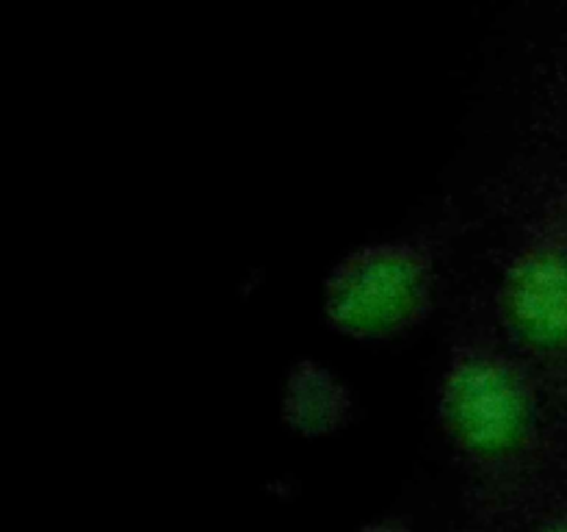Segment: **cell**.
I'll list each match as a JSON object with an SVG mask.
<instances>
[{"label":"cell","instance_id":"5","mask_svg":"<svg viewBox=\"0 0 567 532\" xmlns=\"http://www.w3.org/2000/svg\"><path fill=\"white\" fill-rule=\"evenodd\" d=\"M360 532H413L402 519H393V515H385V519L369 521Z\"/></svg>","mask_w":567,"mask_h":532},{"label":"cell","instance_id":"1","mask_svg":"<svg viewBox=\"0 0 567 532\" xmlns=\"http://www.w3.org/2000/svg\"><path fill=\"white\" fill-rule=\"evenodd\" d=\"M449 447L485 471L524 463L540 443L543 408L535 366L504 344L463 338L449 349L435 391Z\"/></svg>","mask_w":567,"mask_h":532},{"label":"cell","instance_id":"2","mask_svg":"<svg viewBox=\"0 0 567 532\" xmlns=\"http://www.w3.org/2000/svg\"><path fill=\"white\" fill-rule=\"evenodd\" d=\"M441 264L424 236H391L343 253L321 280V319L336 336L388 344L426 325L437 305Z\"/></svg>","mask_w":567,"mask_h":532},{"label":"cell","instance_id":"6","mask_svg":"<svg viewBox=\"0 0 567 532\" xmlns=\"http://www.w3.org/2000/svg\"><path fill=\"white\" fill-rule=\"evenodd\" d=\"M532 532H567V510L551 515V519H546L543 524H537Z\"/></svg>","mask_w":567,"mask_h":532},{"label":"cell","instance_id":"4","mask_svg":"<svg viewBox=\"0 0 567 532\" xmlns=\"http://www.w3.org/2000/svg\"><path fill=\"white\" fill-rule=\"evenodd\" d=\"M358 413L352 386L332 366L299 358L280 386V421L302 438H330L347 430Z\"/></svg>","mask_w":567,"mask_h":532},{"label":"cell","instance_id":"3","mask_svg":"<svg viewBox=\"0 0 567 532\" xmlns=\"http://www.w3.org/2000/svg\"><path fill=\"white\" fill-rule=\"evenodd\" d=\"M496 319L532 366L567 371V208L543 216L509 253L496 283Z\"/></svg>","mask_w":567,"mask_h":532}]
</instances>
